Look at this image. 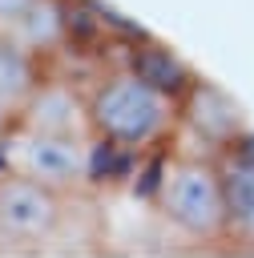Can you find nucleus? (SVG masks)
Here are the masks:
<instances>
[{
    "label": "nucleus",
    "mask_w": 254,
    "mask_h": 258,
    "mask_svg": "<svg viewBox=\"0 0 254 258\" xmlns=\"http://www.w3.org/2000/svg\"><path fill=\"white\" fill-rule=\"evenodd\" d=\"M85 93L93 137L113 153H153L181 129V93L145 69H105Z\"/></svg>",
    "instance_id": "obj_1"
},
{
    "label": "nucleus",
    "mask_w": 254,
    "mask_h": 258,
    "mask_svg": "<svg viewBox=\"0 0 254 258\" xmlns=\"http://www.w3.org/2000/svg\"><path fill=\"white\" fill-rule=\"evenodd\" d=\"M149 202L161 214V222L173 226L185 242H198V246L230 242L226 181H222V161L214 153L210 157H198V153L161 157Z\"/></svg>",
    "instance_id": "obj_2"
},
{
    "label": "nucleus",
    "mask_w": 254,
    "mask_h": 258,
    "mask_svg": "<svg viewBox=\"0 0 254 258\" xmlns=\"http://www.w3.org/2000/svg\"><path fill=\"white\" fill-rule=\"evenodd\" d=\"M0 165L24 173L65 198H81L97 177V141L12 125V133L0 145Z\"/></svg>",
    "instance_id": "obj_3"
},
{
    "label": "nucleus",
    "mask_w": 254,
    "mask_h": 258,
    "mask_svg": "<svg viewBox=\"0 0 254 258\" xmlns=\"http://www.w3.org/2000/svg\"><path fill=\"white\" fill-rule=\"evenodd\" d=\"M65 194L16 173L0 169V246L40 250L56 238L65 222Z\"/></svg>",
    "instance_id": "obj_4"
},
{
    "label": "nucleus",
    "mask_w": 254,
    "mask_h": 258,
    "mask_svg": "<svg viewBox=\"0 0 254 258\" xmlns=\"http://www.w3.org/2000/svg\"><path fill=\"white\" fill-rule=\"evenodd\" d=\"M181 129H189L198 141H206L214 153H226L246 141L242 109L210 81L189 77L181 89Z\"/></svg>",
    "instance_id": "obj_5"
},
{
    "label": "nucleus",
    "mask_w": 254,
    "mask_h": 258,
    "mask_svg": "<svg viewBox=\"0 0 254 258\" xmlns=\"http://www.w3.org/2000/svg\"><path fill=\"white\" fill-rule=\"evenodd\" d=\"M20 129H36V133H65V137H93V117H89V93L44 73V81L36 85V93L28 97V105L16 117ZM97 141V137H93Z\"/></svg>",
    "instance_id": "obj_6"
},
{
    "label": "nucleus",
    "mask_w": 254,
    "mask_h": 258,
    "mask_svg": "<svg viewBox=\"0 0 254 258\" xmlns=\"http://www.w3.org/2000/svg\"><path fill=\"white\" fill-rule=\"evenodd\" d=\"M222 161V181H226V222H230V242L254 250V153L242 145L218 153Z\"/></svg>",
    "instance_id": "obj_7"
},
{
    "label": "nucleus",
    "mask_w": 254,
    "mask_h": 258,
    "mask_svg": "<svg viewBox=\"0 0 254 258\" xmlns=\"http://www.w3.org/2000/svg\"><path fill=\"white\" fill-rule=\"evenodd\" d=\"M16 44H24L32 56H40L48 64V56H56L73 32V16H69V0H36L24 16H16L4 28Z\"/></svg>",
    "instance_id": "obj_8"
},
{
    "label": "nucleus",
    "mask_w": 254,
    "mask_h": 258,
    "mask_svg": "<svg viewBox=\"0 0 254 258\" xmlns=\"http://www.w3.org/2000/svg\"><path fill=\"white\" fill-rule=\"evenodd\" d=\"M40 81H44V60L32 56L24 44H16L0 28V105L12 117H20V109L28 105V97L36 93Z\"/></svg>",
    "instance_id": "obj_9"
},
{
    "label": "nucleus",
    "mask_w": 254,
    "mask_h": 258,
    "mask_svg": "<svg viewBox=\"0 0 254 258\" xmlns=\"http://www.w3.org/2000/svg\"><path fill=\"white\" fill-rule=\"evenodd\" d=\"M36 0H0V28H8L16 16H24Z\"/></svg>",
    "instance_id": "obj_10"
},
{
    "label": "nucleus",
    "mask_w": 254,
    "mask_h": 258,
    "mask_svg": "<svg viewBox=\"0 0 254 258\" xmlns=\"http://www.w3.org/2000/svg\"><path fill=\"white\" fill-rule=\"evenodd\" d=\"M12 125H16V117H12V113H8L4 105H0V145H4V137L12 133Z\"/></svg>",
    "instance_id": "obj_11"
}]
</instances>
